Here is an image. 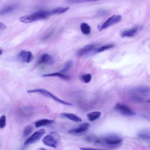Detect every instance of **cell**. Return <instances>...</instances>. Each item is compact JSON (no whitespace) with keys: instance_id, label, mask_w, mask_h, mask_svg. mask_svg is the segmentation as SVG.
Masks as SVG:
<instances>
[{"instance_id":"1","label":"cell","mask_w":150,"mask_h":150,"mask_svg":"<svg viewBox=\"0 0 150 150\" xmlns=\"http://www.w3.org/2000/svg\"><path fill=\"white\" fill-rule=\"evenodd\" d=\"M52 16L51 11H40L32 14L24 16L19 18V20L24 23H29L46 19Z\"/></svg>"},{"instance_id":"2","label":"cell","mask_w":150,"mask_h":150,"mask_svg":"<svg viewBox=\"0 0 150 150\" xmlns=\"http://www.w3.org/2000/svg\"><path fill=\"white\" fill-rule=\"evenodd\" d=\"M123 139L121 137L115 135L106 136L100 139L96 140V143L110 147H116L122 144Z\"/></svg>"},{"instance_id":"3","label":"cell","mask_w":150,"mask_h":150,"mask_svg":"<svg viewBox=\"0 0 150 150\" xmlns=\"http://www.w3.org/2000/svg\"><path fill=\"white\" fill-rule=\"evenodd\" d=\"M61 139L60 135L56 132H52L45 136L42 141L46 145L55 148L58 145Z\"/></svg>"},{"instance_id":"4","label":"cell","mask_w":150,"mask_h":150,"mask_svg":"<svg viewBox=\"0 0 150 150\" xmlns=\"http://www.w3.org/2000/svg\"><path fill=\"white\" fill-rule=\"evenodd\" d=\"M28 93H39L43 95V96L48 97L52 98L54 100L57 102H59L64 105L72 106V104L71 103L64 101L54 96L51 93H50L47 90L42 89H33L28 90L27 91Z\"/></svg>"},{"instance_id":"5","label":"cell","mask_w":150,"mask_h":150,"mask_svg":"<svg viewBox=\"0 0 150 150\" xmlns=\"http://www.w3.org/2000/svg\"><path fill=\"white\" fill-rule=\"evenodd\" d=\"M122 19L121 15H113L108 18L101 25L98 26V29L99 31H101L110 26L119 23Z\"/></svg>"},{"instance_id":"6","label":"cell","mask_w":150,"mask_h":150,"mask_svg":"<svg viewBox=\"0 0 150 150\" xmlns=\"http://www.w3.org/2000/svg\"><path fill=\"white\" fill-rule=\"evenodd\" d=\"M46 133L44 129L38 130L30 136L24 143V145H27L36 143L40 140Z\"/></svg>"},{"instance_id":"7","label":"cell","mask_w":150,"mask_h":150,"mask_svg":"<svg viewBox=\"0 0 150 150\" xmlns=\"http://www.w3.org/2000/svg\"><path fill=\"white\" fill-rule=\"evenodd\" d=\"M143 29L141 25H136L131 28L124 30L121 33V36L122 38L134 37L137 35Z\"/></svg>"},{"instance_id":"8","label":"cell","mask_w":150,"mask_h":150,"mask_svg":"<svg viewBox=\"0 0 150 150\" xmlns=\"http://www.w3.org/2000/svg\"><path fill=\"white\" fill-rule=\"evenodd\" d=\"M90 126L89 123H83L80 124L77 127L69 131L68 133L74 135H81L87 131Z\"/></svg>"},{"instance_id":"9","label":"cell","mask_w":150,"mask_h":150,"mask_svg":"<svg viewBox=\"0 0 150 150\" xmlns=\"http://www.w3.org/2000/svg\"><path fill=\"white\" fill-rule=\"evenodd\" d=\"M114 108L118 113L124 116H131L136 114L130 109L122 104H116L114 106Z\"/></svg>"},{"instance_id":"10","label":"cell","mask_w":150,"mask_h":150,"mask_svg":"<svg viewBox=\"0 0 150 150\" xmlns=\"http://www.w3.org/2000/svg\"><path fill=\"white\" fill-rule=\"evenodd\" d=\"M18 58L23 62L29 63L32 61L33 57L31 52L23 50L19 54Z\"/></svg>"},{"instance_id":"11","label":"cell","mask_w":150,"mask_h":150,"mask_svg":"<svg viewBox=\"0 0 150 150\" xmlns=\"http://www.w3.org/2000/svg\"><path fill=\"white\" fill-rule=\"evenodd\" d=\"M55 59L52 56L45 54L42 56L37 61V64L39 65L44 64L52 65L54 63Z\"/></svg>"},{"instance_id":"12","label":"cell","mask_w":150,"mask_h":150,"mask_svg":"<svg viewBox=\"0 0 150 150\" xmlns=\"http://www.w3.org/2000/svg\"><path fill=\"white\" fill-rule=\"evenodd\" d=\"M98 45L95 44L88 45L79 49L77 53L79 56H81L91 52L97 48Z\"/></svg>"},{"instance_id":"13","label":"cell","mask_w":150,"mask_h":150,"mask_svg":"<svg viewBox=\"0 0 150 150\" xmlns=\"http://www.w3.org/2000/svg\"><path fill=\"white\" fill-rule=\"evenodd\" d=\"M61 117L63 118H67L74 122H82V119L76 115L71 113H63L61 115Z\"/></svg>"},{"instance_id":"14","label":"cell","mask_w":150,"mask_h":150,"mask_svg":"<svg viewBox=\"0 0 150 150\" xmlns=\"http://www.w3.org/2000/svg\"><path fill=\"white\" fill-rule=\"evenodd\" d=\"M54 122L53 120L48 119H42L36 121L35 124L36 128L44 126L53 124Z\"/></svg>"},{"instance_id":"15","label":"cell","mask_w":150,"mask_h":150,"mask_svg":"<svg viewBox=\"0 0 150 150\" xmlns=\"http://www.w3.org/2000/svg\"><path fill=\"white\" fill-rule=\"evenodd\" d=\"M15 5H8L0 10V16H3L11 13L16 9Z\"/></svg>"},{"instance_id":"16","label":"cell","mask_w":150,"mask_h":150,"mask_svg":"<svg viewBox=\"0 0 150 150\" xmlns=\"http://www.w3.org/2000/svg\"><path fill=\"white\" fill-rule=\"evenodd\" d=\"M57 77L64 80H68L69 79V77L67 75H66L60 72H56L52 73L45 74L42 75L43 77Z\"/></svg>"},{"instance_id":"17","label":"cell","mask_w":150,"mask_h":150,"mask_svg":"<svg viewBox=\"0 0 150 150\" xmlns=\"http://www.w3.org/2000/svg\"><path fill=\"white\" fill-rule=\"evenodd\" d=\"M139 138L145 141L150 140V133L148 130H143L140 132L137 135Z\"/></svg>"},{"instance_id":"18","label":"cell","mask_w":150,"mask_h":150,"mask_svg":"<svg viewBox=\"0 0 150 150\" xmlns=\"http://www.w3.org/2000/svg\"><path fill=\"white\" fill-rule=\"evenodd\" d=\"M101 115V113L98 112H95L89 113L87 116L90 121H94L98 119Z\"/></svg>"},{"instance_id":"19","label":"cell","mask_w":150,"mask_h":150,"mask_svg":"<svg viewBox=\"0 0 150 150\" xmlns=\"http://www.w3.org/2000/svg\"><path fill=\"white\" fill-rule=\"evenodd\" d=\"M114 46L113 44L105 45L96 49L93 53V54H96L103 52L106 50L113 48Z\"/></svg>"},{"instance_id":"20","label":"cell","mask_w":150,"mask_h":150,"mask_svg":"<svg viewBox=\"0 0 150 150\" xmlns=\"http://www.w3.org/2000/svg\"><path fill=\"white\" fill-rule=\"evenodd\" d=\"M68 7H59L51 11L52 15L56 14H60L67 11L69 9Z\"/></svg>"},{"instance_id":"21","label":"cell","mask_w":150,"mask_h":150,"mask_svg":"<svg viewBox=\"0 0 150 150\" xmlns=\"http://www.w3.org/2000/svg\"><path fill=\"white\" fill-rule=\"evenodd\" d=\"M81 31L83 34L88 35L91 32V27L87 23H83L81 25Z\"/></svg>"},{"instance_id":"22","label":"cell","mask_w":150,"mask_h":150,"mask_svg":"<svg viewBox=\"0 0 150 150\" xmlns=\"http://www.w3.org/2000/svg\"><path fill=\"white\" fill-rule=\"evenodd\" d=\"M33 127L31 125H29L25 127L24 129L23 133V136L24 137H26L30 135L33 131Z\"/></svg>"},{"instance_id":"23","label":"cell","mask_w":150,"mask_h":150,"mask_svg":"<svg viewBox=\"0 0 150 150\" xmlns=\"http://www.w3.org/2000/svg\"><path fill=\"white\" fill-rule=\"evenodd\" d=\"M73 62L72 61H67L64 67L59 71L60 73H63L67 72L72 67Z\"/></svg>"},{"instance_id":"24","label":"cell","mask_w":150,"mask_h":150,"mask_svg":"<svg viewBox=\"0 0 150 150\" xmlns=\"http://www.w3.org/2000/svg\"><path fill=\"white\" fill-rule=\"evenodd\" d=\"M82 79L85 83H88L91 81L92 79V76L90 74H85L82 76Z\"/></svg>"},{"instance_id":"25","label":"cell","mask_w":150,"mask_h":150,"mask_svg":"<svg viewBox=\"0 0 150 150\" xmlns=\"http://www.w3.org/2000/svg\"><path fill=\"white\" fill-rule=\"evenodd\" d=\"M6 124V117L5 116H2L0 118V128H3L5 126Z\"/></svg>"},{"instance_id":"26","label":"cell","mask_w":150,"mask_h":150,"mask_svg":"<svg viewBox=\"0 0 150 150\" xmlns=\"http://www.w3.org/2000/svg\"><path fill=\"white\" fill-rule=\"evenodd\" d=\"M81 150H111L110 149H96L91 148H84L81 147L80 148Z\"/></svg>"},{"instance_id":"27","label":"cell","mask_w":150,"mask_h":150,"mask_svg":"<svg viewBox=\"0 0 150 150\" xmlns=\"http://www.w3.org/2000/svg\"><path fill=\"white\" fill-rule=\"evenodd\" d=\"M7 26L4 23L0 22V30H5Z\"/></svg>"},{"instance_id":"28","label":"cell","mask_w":150,"mask_h":150,"mask_svg":"<svg viewBox=\"0 0 150 150\" xmlns=\"http://www.w3.org/2000/svg\"><path fill=\"white\" fill-rule=\"evenodd\" d=\"M99 14L100 15H105V14H106L107 13V12L105 10H102L101 11H100L99 12Z\"/></svg>"},{"instance_id":"29","label":"cell","mask_w":150,"mask_h":150,"mask_svg":"<svg viewBox=\"0 0 150 150\" xmlns=\"http://www.w3.org/2000/svg\"><path fill=\"white\" fill-rule=\"evenodd\" d=\"M36 150H47L46 149L43 148H39Z\"/></svg>"},{"instance_id":"30","label":"cell","mask_w":150,"mask_h":150,"mask_svg":"<svg viewBox=\"0 0 150 150\" xmlns=\"http://www.w3.org/2000/svg\"><path fill=\"white\" fill-rule=\"evenodd\" d=\"M3 53V51L2 50L0 49V56L2 55Z\"/></svg>"}]
</instances>
